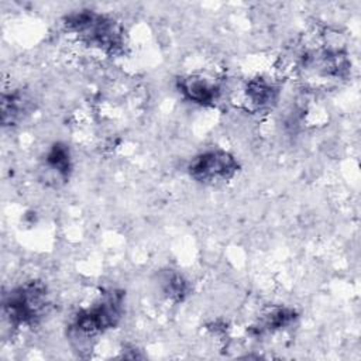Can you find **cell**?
Here are the masks:
<instances>
[{
  "instance_id": "cell-1",
  "label": "cell",
  "mask_w": 361,
  "mask_h": 361,
  "mask_svg": "<svg viewBox=\"0 0 361 361\" xmlns=\"http://www.w3.org/2000/svg\"><path fill=\"white\" fill-rule=\"evenodd\" d=\"M63 27L85 45L109 56H118L124 52V30L104 13L89 8L72 11L63 17Z\"/></svg>"
},
{
  "instance_id": "cell-2",
  "label": "cell",
  "mask_w": 361,
  "mask_h": 361,
  "mask_svg": "<svg viewBox=\"0 0 361 361\" xmlns=\"http://www.w3.org/2000/svg\"><path fill=\"white\" fill-rule=\"evenodd\" d=\"M124 313V292L110 289L92 305L82 307L69 324V336L76 341H89L114 329Z\"/></svg>"
},
{
  "instance_id": "cell-3",
  "label": "cell",
  "mask_w": 361,
  "mask_h": 361,
  "mask_svg": "<svg viewBox=\"0 0 361 361\" xmlns=\"http://www.w3.org/2000/svg\"><path fill=\"white\" fill-rule=\"evenodd\" d=\"M51 298L45 282L25 281L3 295V314L13 327H32L49 312Z\"/></svg>"
},
{
  "instance_id": "cell-4",
  "label": "cell",
  "mask_w": 361,
  "mask_h": 361,
  "mask_svg": "<svg viewBox=\"0 0 361 361\" xmlns=\"http://www.w3.org/2000/svg\"><path fill=\"white\" fill-rule=\"evenodd\" d=\"M240 171L235 157L221 148H210L195 155L188 164V173L196 182L216 185L227 182Z\"/></svg>"
},
{
  "instance_id": "cell-5",
  "label": "cell",
  "mask_w": 361,
  "mask_h": 361,
  "mask_svg": "<svg viewBox=\"0 0 361 361\" xmlns=\"http://www.w3.org/2000/svg\"><path fill=\"white\" fill-rule=\"evenodd\" d=\"M178 89L182 96L197 106H214L220 97L221 89L216 80L203 75H188L178 80Z\"/></svg>"
},
{
  "instance_id": "cell-6",
  "label": "cell",
  "mask_w": 361,
  "mask_h": 361,
  "mask_svg": "<svg viewBox=\"0 0 361 361\" xmlns=\"http://www.w3.org/2000/svg\"><path fill=\"white\" fill-rule=\"evenodd\" d=\"M306 66L313 68L324 78L344 79L350 73L351 62L344 51L337 48H323L307 55Z\"/></svg>"
},
{
  "instance_id": "cell-7",
  "label": "cell",
  "mask_w": 361,
  "mask_h": 361,
  "mask_svg": "<svg viewBox=\"0 0 361 361\" xmlns=\"http://www.w3.org/2000/svg\"><path fill=\"white\" fill-rule=\"evenodd\" d=\"M279 97L278 86L262 76L250 79L244 87V100L250 110L265 111L272 109Z\"/></svg>"
},
{
  "instance_id": "cell-8",
  "label": "cell",
  "mask_w": 361,
  "mask_h": 361,
  "mask_svg": "<svg viewBox=\"0 0 361 361\" xmlns=\"http://www.w3.org/2000/svg\"><path fill=\"white\" fill-rule=\"evenodd\" d=\"M34 109L32 99L21 89L3 92L0 102L1 123L4 127H13L21 123Z\"/></svg>"
},
{
  "instance_id": "cell-9",
  "label": "cell",
  "mask_w": 361,
  "mask_h": 361,
  "mask_svg": "<svg viewBox=\"0 0 361 361\" xmlns=\"http://www.w3.org/2000/svg\"><path fill=\"white\" fill-rule=\"evenodd\" d=\"M42 169L54 180L66 182L72 173V157L66 144L55 142L44 157Z\"/></svg>"
},
{
  "instance_id": "cell-10",
  "label": "cell",
  "mask_w": 361,
  "mask_h": 361,
  "mask_svg": "<svg viewBox=\"0 0 361 361\" xmlns=\"http://www.w3.org/2000/svg\"><path fill=\"white\" fill-rule=\"evenodd\" d=\"M296 319H298V313L295 309L286 307V306L275 307L259 319V322L254 326L252 331L255 334L274 333L285 327H289Z\"/></svg>"
},
{
  "instance_id": "cell-11",
  "label": "cell",
  "mask_w": 361,
  "mask_h": 361,
  "mask_svg": "<svg viewBox=\"0 0 361 361\" xmlns=\"http://www.w3.org/2000/svg\"><path fill=\"white\" fill-rule=\"evenodd\" d=\"M158 285L164 296L172 302H183L190 292L189 281L179 272L168 269L159 274Z\"/></svg>"
}]
</instances>
